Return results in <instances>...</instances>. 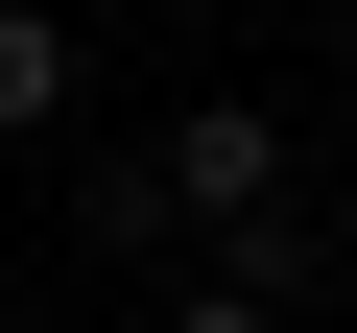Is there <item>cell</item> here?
Returning <instances> with one entry per match:
<instances>
[{
    "label": "cell",
    "mask_w": 357,
    "mask_h": 333,
    "mask_svg": "<svg viewBox=\"0 0 357 333\" xmlns=\"http://www.w3.org/2000/svg\"><path fill=\"white\" fill-rule=\"evenodd\" d=\"M143 191H167V238H215V262L286 238V119H262V95H191V119L143 143Z\"/></svg>",
    "instance_id": "1"
},
{
    "label": "cell",
    "mask_w": 357,
    "mask_h": 333,
    "mask_svg": "<svg viewBox=\"0 0 357 333\" xmlns=\"http://www.w3.org/2000/svg\"><path fill=\"white\" fill-rule=\"evenodd\" d=\"M72 119V24H48V0H0V143H48Z\"/></svg>",
    "instance_id": "2"
},
{
    "label": "cell",
    "mask_w": 357,
    "mask_h": 333,
    "mask_svg": "<svg viewBox=\"0 0 357 333\" xmlns=\"http://www.w3.org/2000/svg\"><path fill=\"white\" fill-rule=\"evenodd\" d=\"M167 333H286V286H238V262H215V286L167 309Z\"/></svg>",
    "instance_id": "3"
},
{
    "label": "cell",
    "mask_w": 357,
    "mask_h": 333,
    "mask_svg": "<svg viewBox=\"0 0 357 333\" xmlns=\"http://www.w3.org/2000/svg\"><path fill=\"white\" fill-rule=\"evenodd\" d=\"M333 95H357V0H333Z\"/></svg>",
    "instance_id": "4"
},
{
    "label": "cell",
    "mask_w": 357,
    "mask_h": 333,
    "mask_svg": "<svg viewBox=\"0 0 357 333\" xmlns=\"http://www.w3.org/2000/svg\"><path fill=\"white\" fill-rule=\"evenodd\" d=\"M333 286H357V191H333Z\"/></svg>",
    "instance_id": "5"
}]
</instances>
